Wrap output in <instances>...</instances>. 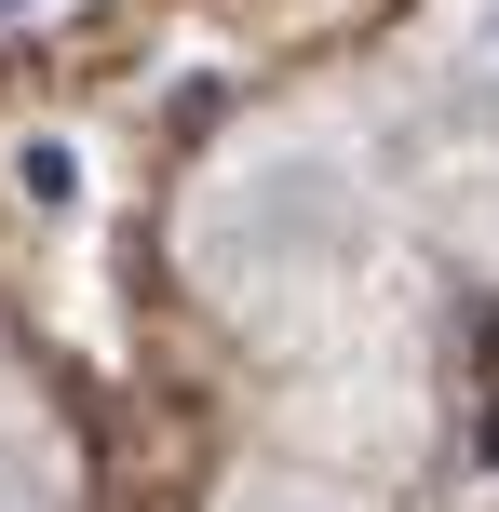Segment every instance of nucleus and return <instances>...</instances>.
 I'll return each instance as SVG.
<instances>
[{
    "label": "nucleus",
    "instance_id": "nucleus-1",
    "mask_svg": "<svg viewBox=\"0 0 499 512\" xmlns=\"http://www.w3.org/2000/svg\"><path fill=\"white\" fill-rule=\"evenodd\" d=\"M0 189H14V216H41V230H81V216H95V149H81L68 122H14Z\"/></svg>",
    "mask_w": 499,
    "mask_h": 512
},
{
    "label": "nucleus",
    "instance_id": "nucleus-2",
    "mask_svg": "<svg viewBox=\"0 0 499 512\" xmlns=\"http://www.w3.org/2000/svg\"><path fill=\"white\" fill-rule=\"evenodd\" d=\"M446 54H459L473 95H499V0H459V14H446Z\"/></svg>",
    "mask_w": 499,
    "mask_h": 512
},
{
    "label": "nucleus",
    "instance_id": "nucleus-3",
    "mask_svg": "<svg viewBox=\"0 0 499 512\" xmlns=\"http://www.w3.org/2000/svg\"><path fill=\"white\" fill-rule=\"evenodd\" d=\"M41 14H68V0H0V41H14V27H41Z\"/></svg>",
    "mask_w": 499,
    "mask_h": 512
}]
</instances>
